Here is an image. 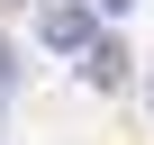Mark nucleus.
Segmentation results:
<instances>
[{
	"label": "nucleus",
	"mask_w": 154,
	"mask_h": 145,
	"mask_svg": "<svg viewBox=\"0 0 154 145\" xmlns=\"http://www.w3.org/2000/svg\"><path fill=\"white\" fill-rule=\"evenodd\" d=\"M9 82H18V54H9V45H0V100H9Z\"/></svg>",
	"instance_id": "nucleus-3"
},
{
	"label": "nucleus",
	"mask_w": 154,
	"mask_h": 145,
	"mask_svg": "<svg viewBox=\"0 0 154 145\" xmlns=\"http://www.w3.org/2000/svg\"><path fill=\"white\" fill-rule=\"evenodd\" d=\"M127 63H136V54H127L118 36H91V45H82V82H91V91H118Z\"/></svg>",
	"instance_id": "nucleus-1"
},
{
	"label": "nucleus",
	"mask_w": 154,
	"mask_h": 145,
	"mask_svg": "<svg viewBox=\"0 0 154 145\" xmlns=\"http://www.w3.org/2000/svg\"><path fill=\"white\" fill-rule=\"evenodd\" d=\"M36 36H45L54 54H82V45H91V9H72V0H63V9L36 18Z\"/></svg>",
	"instance_id": "nucleus-2"
},
{
	"label": "nucleus",
	"mask_w": 154,
	"mask_h": 145,
	"mask_svg": "<svg viewBox=\"0 0 154 145\" xmlns=\"http://www.w3.org/2000/svg\"><path fill=\"white\" fill-rule=\"evenodd\" d=\"M100 9H136V0H100Z\"/></svg>",
	"instance_id": "nucleus-4"
}]
</instances>
